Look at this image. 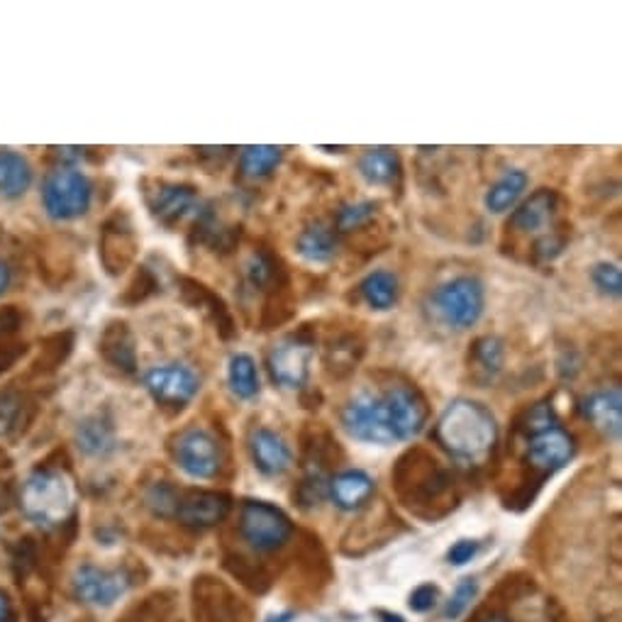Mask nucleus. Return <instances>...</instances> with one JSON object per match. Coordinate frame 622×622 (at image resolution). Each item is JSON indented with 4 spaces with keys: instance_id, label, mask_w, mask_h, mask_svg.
Listing matches in <instances>:
<instances>
[{
    "instance_id": "nucleus-49",
    "label": "nucleus",
    "mask_w": 622,
    "mask_h": 622,
    "mask_svg": "<svg viewBox=\"0 0 622 622\" xmlns=\"http://www.w3.org/2000/svg\"><path fill=\"white\" fill-rule=\"evenodd\" d=\"M381 622H403L401 615H393V613H379Z\"/></svg>"
},
{
    "instance_id": "nucleus-3",
    "label": "nucleus",
    "mask_w": 622,
    "mask_h": 622,
    "mask_svg": "<svg viewBox=\"0 0 622 622\" xmlns=\"http://www.w3.org/2000/svg\"><path fill=\"white\" fill-rule=\"evenodd\" d=\"M434 442L464 469H483L498 447V422L479 401L457 398L434 424Z\"/></svg>"
},
{
    "instance_id": "nucleus-50",
    "label": "nucleus",
    "mask_w": 622,
    "mask_h": 622,
    "mask_svg": "<svg viewBox=\"0 0 622 622\" xmlns=\"http://www.w3.org/2000/svg\"><path fill=\"white\" fill-rule=\"evenodd\" d=\"M291 618H293L291 613H283V615H279V618H271L269 622H291Z\"/></svg>"
},
{
    "instance_id": "nucleus-38",
    "label": "nucleus",
    "mask_w": 622,
    "mask_h": 622,
    "mask_svg": "<svg viewBox=\"0 0 622 622\" xmlns=\"http://www.w3.org/2000/svg\"><path fill=\"white\" fill-rule=\"evenodd\" d=\"M381 205L377 201H352L342 203L338 211H334L332 227L338 230L340 237L357 234L364 227H369L379 217Z\"/></svg>"
},
{
    "instance_id": "nucleus-15",
    "label": "nucleus",
    "mask_w": 622,
    "mask_h": 622,
    "mask_svg": "<svg viewBox=\"0 0 622 622\" xmlns=\"http://www.w3.org/2000/svg\"><path fill=\"white\" fill-rule=\"evenodd\" d=\"M232 496L211 488H189L179 493L174 520L191 530H211L230 516Z\"/></svg>"
},
{
    "instance_id": "nucleus-11",
    "label": "nucleus",
    "mask_w": 622,
    "mask_h": 622,
    "mask_svg": "<svg viewBox=\"0 0 622 622\" xmlns=\"http://www.w3.org/2000/svg\"><path fill=\"white\" fill-rule=\"evenodd\" d=\"M93 199V189L88 176L74 166H62L45 179L42 203L49 217L54 220H76L88 213Z\"/></svg>"
},
{
    "instance_id": "nucleus-12",
    "label": "nucleus",
    "mask_w": 622,
    "mask_h": 622,
    "mask_svg": "<svg viewBox=\"0 0 622 622\" xmlns=\"http://www.w3.org/2000/svg\"><path fill=\"white\" fill-rule=\"evenodd\" d=\"M340 422L352 440L367 444H393L391 422L379 391H361L347 401L340 412Z\"/></svg>"
},
{
    "instance_id": "nucleus-14",
    "label": "nucleus",
    "mask_w": 622,
    "mask_h": 622,
    "mask_svg": "<svg viewBox=\"0 0 622 622\" xmlns=\"http://www.w3.org/2000/svg\"><path fill=\"white\" fill-rule=\"evenodd\" d=\"M144 386L150 391L154 403L169 412H181L189 403L199 396L201 379L186 364H164L147 371Z\"/></svg>"
},
{
    "instance_id": "nucleus-2",
    "label": "nucleus",
    "mask_w": 622,
    "mask_h": 622,
    "mask_svg": "<svg viewBox=\"0 0 622 622\" xmlns=\"http://www.w3.org/2000/svg\"><path fill=\"white\" fill-rule=\"evenodd\" d=\"M393 493L403 508L420 520H442L459 506L461 493L454 471L428 447H410L391 469Z\"/></svg>"
},
{
    "instance_id": "nucleus-17",
    "label": "nucleus",
    "mask_w": 622,
    "mask_h": 622,
    "mask_svg": "<svg viewBox=\"0 0 622 622\" xmlns=\"http://www.w3.org/2000/svg\"><path fill=\"white\" fill-rule=\"evenodd\" d=\"M72 588L78 600H84L88 606H101L107 608L115 600L125 596V591L130 588V579L120 569H101L93 564H84L74 571Z\"/></svg>"
},
{
    "instance_id": "nucleus-33",
    "label": "nucleus",
    "mask_w": 622,
    "mask_h": 622,
    "mask_svg": "<svg viewBox=\"0 0 622 622\" xmlns=\"http://www.w3.org/2000/svg\"><path fill=\"white\" fill-rule=\"evenodd\" d=\"M359 295L371 310L386 313L398 303V295H401L398 276L389 269L371 271L367 279L359 283Z\"/></svg>"
},
{
    "instance_id": "nucleus-6",
    "label": "nucleus",
    "mask_w": 622,
    "mask_h": 622,
    "mask_svg": "<svg viewBox=\"0 0 622 622\" xmlns=\"http://www.w3.org/2000/svg\"><path fill=\"white\" fill-rule=\"evenodd\" d=\"M428 308L432 318L449 330H469L481 320L486 308V289L471 274L452 276L430 293Z\"/></svg>"
},
{
    "instance_id": "nucleus-36",
    "label": "nucleus",
    "mask_w": 622,
    "mask_h": 622,
    "mask_svg": "<svg viewBox=\"0 0 622 622\" xmlns=\"http://www.w3.org/2000/svg\"><path fill=\"white\" fill-rule=\"evenodd\" d=\"M227 386L242 401H252L259 396V371H256V361L250 354L237 352L232 354L230 361H227Z\"/></svg>"
},
{
    "instance_id": "nucleus-1",
    "label": "nucleus",
    "mask_w": 622,
    "mask_h": 622,
    "mask_svg": "<svg viewBox=\"0 0 622 622\" xmlns=\"http://www.w3.org/2000/svg\"><path fill=\"white\" fill-rule=\"evenodd\" d=\"M571 240L564 201L555 189H537L503 225L500 252L516 262L545 266L557 262Z\"/></svg>"
},
{
    "instance_id": "nucleus-28",
    "label": "nucleus",
    "mask_w": 622,
    "mask_h": 622,
    "mask_svg": "<svg viewBox=\"0 0 622 622\" xmlns=\"http://www.w3.org/2000/svg\"><path fill=\"white\" fill-rule=\"evenodd\" d=\"M240 225H225L217 213L213 211V205H207L201 211L199 220L193 225V242L207 244L215 254H230L240 244Z\"/></svg>"
},
{
    "instance_id": "nucleus-21",
    "label": "nucleus",
    "mask_w": 622,
    "mask_h": 622,
    "mask_svg": "<svg viewBox=\"0 0 622 622\" xmlns=\"http://www.w3.org/2000/svg\"><path fill=\"white\" fill-rule=\"evenodd\" d=\"M342 447L334 434L320 422H305L301 430V464L303 471L325 473L342 461Z\"/></svg>"
},
{
    "instance_id": "nucleus-19",
    "label": "nucleus",
    "mask_w": 622,
    "mask_h": 622,
    "mask_svg": "<svg viewBox=\"0 0 622 622\" xmlns=\"http://www.w3.org/2000/svg\"><path fill=\"white\" fill-rule=\"evenodd\" d=\"M137 256V237L130 217L115 213L101 230V262L111 276H120Z\"/></svg>"
},
{
    "instance_id": "nucleus-34",
    "label": "nucleus",
    "mask_w": 622,
    "mask_h": 622,
    "mask_svg": "<svg viewBox=\"0 0 622 622\" xmlns=\"http://www.w3.org/2000/svg\"><path fill=\"white\" fill-rule=\"evenodd\" d=\"M528 183L530 179L525 172L508 169L496 183H491V189L486 191V195H483V205H486V211L493 215L506 213L520 201V195L525 193Z\"/></svg>"
},
{
    "instance_id": "nucleus-48",
    "label": "nucleus",
    "mask_w": 622,
    "mask_h": 622,
    "mask_svg": "<svg viewBox=\"0 0 622 622\" xmlns=\"http://www.w3.org/2000/svg\"><path fill=\"white\" fill-rule=\"evenodd\" d=\"M8 283H10V274H8V266L0 262V293H3L8 289Z\"/></svg>"
},
{
    "instance_id": "nucleus-51",
    "label": "nucleus",
    "mask_w": 622,
    "mask_h": 622,
    "mask_svg": "<svg viewBox=\"0 0 622 622\" xmlns=\"http://www.w3.org/2000/svg\"><path fill=\"white\" fill-rule=\"evenodd\" d=\"M322 152H344V147H320Z\"/></svg>"
},
{
    "instance_id": "nucleus-18",
    "label": "nucleus",
    "mask_w": 622,
    "mask_h": 622,
    "mask_svg": "<svg viewBox=\"0 0 622 622\" xmlns=\"http://www.w3.org/2000/svg\"><path fill=\"white\" fill-rule=\"evenodd\" d=\"M144 201L156 223L174 227L199 203V189L183 181H154L152 189L144 191Z\"/></svg>"
},
{
    "instance_id": "nucleus-32",
    "label": "nucleus",
    "mask_w": 622,
    "mask_h": 622,
    "mask_svg": "<svg viewBox=\"0 0 622 622\" xmlns=\"http://www.w3.org/2000/svg\"><path fill=\"white\" fill-rule=\"evenodd\" d=\"M281 162H283V147L250 144L240 150L237 169H240V176L244 181H262L266 176H271V172L279 169Z\"/></svg>"
},
{
    "instance_id": "nucleus-30",
    "label": "nucleus",
    "mask_w": 622,
    "mask_h": 622,
    "mask_svg": "<svg viewBox=\"0 0 622 622\" xmlns=\"http://www.w3.org/2000/svg\"><path fill=\"white\" fill-rule=\"evenodd\" d=\"M76 444L88 457H105L115 449V428L105 415H88L76 424Z\"/></svg>"
},
{
    "instance_id": "nucleus-13",
    "label": "nucleus",
    "mask_w": 622,
    "mask_h": 622,
    "mask_svg": "<svg viewBox=\"0 0 622 622\" xmlns=\"http://www.w3.org/2000/svg\"><path fill=\"white\" fill-rule=\"evenodd\" d=\"M195 622H252V610L225 581L203 574L193 581Z\"/></svg>"
},
{
    "instance_id": "nucleus-24",
    "label": "nucleus",
    "mask_w": 622,
    "mask_h": 622,
    "mask_svg": "<svg viewBox=\"0 0 622 622\" xmlns=\"http://www.w3.org/2000/svg\"><path fill=\"white\" fill-rule=\"evenodd\" d=\"M359 174L369 186L379 189H403V162L398 150L393 147H369L359 156Z\"/></svg>"
},
{
    "instance_id": "nucleus-46",
    "label": "nucleus",
    "mask_w": 622,
    "mask_h": 622,
    "mask_svg": "<svg viewBox=\"0 0 622 622\" xmlns=\"http://www.w3.org/2000/svg\"><path fill=\"white\" fill-rule=\"evenodd\" d=\"M479 622H516V620L508 618L506 613H500V610H483L479 615Z\"/></svg>"
},
{
    "instance_id": "nucleus-16",
    "label": "nucleus",
    "mask_w": 622,
    "mask_h": 622,
    "mask_svg": "<svg viewBox=\"0 0 622 622\" xmlns=\"http://www.w3.org/2000/svg\"><path fill=\"white\" fill-rule=\"evenodd\" d=\"M176 283H179L183 303L191 305L193 310H199L203 318L213 325L217 338L223 342H232L237 334H240L230 305L225 303L220 293H215L211 285H205L199 279H191V276H179Z\"/></svg>"
},
{
    "instance_id": "nucleus-20",
    "label": "nucleus",
    "mask_w": 622,
    "mask_h": 622,
    "mask_svg": "<svg viewBox=\"0 0 622 622\" xmlns=\"http://www.w3.org/2000/svg\"><path fill=\"white\" fill-rule=\"evenodd\" d=\"M246 449H250L254 467L259 469L264 477H281L293 464V452L289 442L276 430L264 428V424H254L250 434H246Z\"/></svg>"
},
{
    "instance_id": "nucleus-40",
    "label": "nucleus",
    "mask_w": 622,
    "mask_h": 622,
    "mask_svg": "<svg viewBox=\"0 0 622 622\" xmlns=\"http://www.w3.org/2000/svg\"><path fill=\"white\" fill-rule=\"evenodd\" d=\"M328 488L330 479L325 477V473L303 471V479L295 483L293 488V503L301 510H315L325 498H328Z\"/></svg>"
},
{
    "instance_id": "nucleus-31",
    "label": "nucleus",
    "mask_w": 622,
    "mask_h": 622,
    "mask_svg": "<svg viewBox=\"0 0 622 622\" xmlns=\"http://www.w3.org/2000/svg\"><path fill=\"white\" fill-rule=\"evenodd\" d=\"M295 318V293L293 283L283 281L274 285L269 293L262 295V308H259V330L269 332L281 328V325L291 322Z\"/></svg>"
},
{
    "instance_id": "nucleus-29",
    "label": "nucleus",
    "mask_w": 622,
    "mask_h": 622,
    "mask_svg": "<svg viewBox=\"0 0 622 622\" xmlns=\"http://www.w3.org/2000/svg\"><path fill=\"white\" fill-rule=\"evenodd\" d=\"M101 354L103 359L115 367L117 371L132 377L137 371V350H135V338L127 322L115 320L107 325L101 338Z\"/></svg>"
},
{
    "instance_id": "nucleus-47",
    "label": "nucleus",
    "mask_w": 622,
    "mask_h": 622,
    "mask_svg": "<svg viewBox=\"0 0 622 622\" xmlns=\"http://www.w3.org/2000/svg\"><path fill=\"white\" fill-rule=\"evenodd\" d=\"M0 622H10V604L3 591H0Z\"/></svg>"
},
{
    "instance_id": "nucleus-37",
    "label": "nucleus",
    "mask_w": 622,
    "mask_h": 622,
    "mask_svg": "<svg viewBox=\"0 0 622 622\" xmlns=\"http://www.w3.org/2000/svg\"><path fill=\"white\" fill-rule=\"evenodd\" d=\"M223 567L230 571L242 586L256 591V594H264V591L271 586L269 569L259 564V561H254L252 557L242 555V551H227L223 557Z\"/></svg>"
},
{
    "instance_id": "nucleus-27",
    "label": "nucleus",
    "mask_w": 622,
    "mask_h": 622,
    "mask_svg": "<svg viewBox=\"0 0 622 622\" xmlns=\"http://www.w3.org/2000/svg\"><path fill=\"white\" fill-rule=\"evenodd\" d=\"M340 242L342 237L330 223L315 220L301 230L299 240H295V252L308 264H328L338 256Z\"/></svg>"
},
{
    "instance_id": "nucleus-23",
    "label": "nucleus",
    "mask_w": 622,
    "mask_h": 622,
    "mask_svg": "<svg viewBox=\"0 0 622 622\" xmlns=\"http://www.w3.org/2000/svg\"><path fill=\"white\" fill-rule=\"evenodd\" d=\"M367 352V342H364L359 330H338L325 340L322 364L325 371L332 379H347L354 369L359 367V361Z\"/></svg>"
},
{
    "instance_id": "nucleus-4",
    "label": "nucleus",
    "mask_w": 622,
    "mask_h": 622,
    "mask_svg": "<svg viewBox=\"0 0 622 622\" xmlns=\"http://www.w3.org/2000/svg\"><path fill=\"white\" fill-rule=\"evenodd\" d=\"M522 442H525V447H522L520 457V479L508 493H503V506L516 512L530 508L545 481L569 467V461L576 457L574 434L561 424L522 437Z\"/></svg>"
},
{
    "instance_id": "nucleus-7",
    "label": "nucleus",
    "mask_w": 622,
    "mask_h": 622,
    "mask_svg": "<svg viewBox=\"0 0 622 622\" xmlns=\"http://www.w3.org/2000/svg\"><path fill=\"white\" fill-rule=\"evenodd\" d=\"M172 459L191 479H215L225 467V444L215 432L201 424H189L172 434L169 440Z\"/></svg>"
},
{
    "instance_id": "nucleus-45",
    "label": "nucleus",
    "mask_w": 622,
    "mask_h": 622,
    "mask_svg": "<svg viewBox=\"0 0 622 622\" xmlns=\"http://www.w3.org/2000/svg\"><path fill=\"white\" fill-rule=\"evenodd\" d=\"M479 542L477 540H459V542H454V545L449 547L447 551V561L454 567H464V564H469V561L479 555Z\"/></svg>"
},
{
    "instance_id": "nucleus-39",
    "label": "nucleus",
    "mask_w": 622,
    "mask_h": 622,
    "mask_svg": "<svg viewBox=\"0 0 622 622\" xmlns=\"http://www.w3.org/2000/svg\"><path fill=\"white\" fill-rule=\"evenodd\" d=\"M557 424H559V418H557L555 406H551V398H542L518 415L516 437H530V434L545 432L549 428H557Z\"/></svg>"
},
{
    "instance_id": "nucleus-42",
    "label": "nucleus",
    "mask_w": 622,
    "mask_h": 622,
    "mask_svg": "<svg viewBox=\"0 0 622 622\" xmlns=\"http://www.w3.org/2000/svg\"><path fill=\"white\" fill-rule=\"evenodd\" d=\"M591 281H594L596 289L608 295V299H620L622 293V274L615 264L600 262L591 269Z\"/></svg>"
},
{
    "instance_id": "nucleus-5",
    "label": "nucleus",
    "mask_w": 622,
    "mask_h": 622,
    "mask_svg": "<svg viewBox=\"0 0 622 622\" xmlns=\"http://www.w3.org/2000/svg\"><path fill=\"white\" fill-rule=\"evenodd\" d=\"M76 506L74 481L62 469H37L23 486V510L37 525H64Z\"/></svg>"
},
{
    "instance_id": "nucleus-43",
    "label": "nucleus",
    "mask_w": 622,
    "mask_h": 622,
    "mask_svg": "<svg viewBox=\"0 0 622 622\" xmlns=\"http://www.w3.org/2000/svg\"><path fill=\"white\" fill-rule=\"evenodd\" d=\"M477 591H479L477 579H464L461 584L457 586V591H454V596L449 598L447 608H444V618H447V620L459 618V615L464 613V610L469 608L473 596H477Z\"/></svg>"
},
{
    "instance_id": "nucleus-44",
    "label": "nucleus",
    "mask_w": 622,
    "mask_h": 622,
    "mask_svg": "<svg viewBox=\"0 0 622 622\" xmlns=\"http://www.w3.org/2000/svg\"><path fill=\"white\" fill-rule=\"evenodd\" d=\"M437 598H440L437 586L422 584L410 594L408 606H410V610H415V613H428V610H432L434 604H437Z\"/></svg>"
},
{
    "instance_id": "nucleus-35",
    "label": "nucleus",
    "mask_w": 622,
    "mask_h": 622,
    "mask_svg": "<svg viewBox=\"0 0 622 622\" xmlns=\"http://www.w3.org/2000/svg\"><path fill=\"white\" fill-rule=\"evenodd\" d=\"M33 183V169L23 154L0 150V193L5 199H20Z\"/></svg>"
},
{
    "instance_id": "nucleus-26",
    "label": "nucleus",
    "mask_w": 622,
    "mask_h": 622,
    "mask_svg": "<svg viewBox=\"0 0 622 622\" xmlns=\"http://www.w3.org/2000/svg\"><path fill=\"white\" fill-rule=\"evenodd\" d=\"M503 361H506V344H503V340L496 338V334H481V338L471 342L467 367L471 381L479 383L481 389L496 381L503 369Z\"/></svg>"
},
{
    "instance_id": "nucleus-25",
    "label": "nucleus",
    "mask_w": 622,
    "mask_h": 622,
    "mask_svg": "<svg viewBox=\"0 0 622 622\" xmlns=\"http://www.w3.org/2000/svg\"><path fill=\"white\" fill-rule=\"evenodd\" d=\"M373 491H377V481H373L367 471L347 469V471L334 473V477L330 479L328 496L340 510L354 512L367 506V503L373 498Z\"/></svg>"
},
{
    "instance_id": "nucleus-41",
    "label": "nucleus",
    "mask_w": 622,
    "mask_h": 622,
    "mask_svg": "<svg viewBox=\"0 0 622 622\" xmlns=\"http://www.w3.org/2000/svg\"><path fill=\"white\" fill-rule=\"evenodd\" d=\"M179 493H181V488H176L174 483L156 481L144 496L147 508H150L154 516H160V518H174L176 503H179Z\"/></svg>"
},
{
    "instance_id": "nucleus-22",
    "label": "nucleus",
    "mask_w": 622,
    "mask_h": 622,
    "mask_svg": "<svg viewBox=\"0 0 622 622\" xmlns=\"http://www.w3.org/2000/svg\"><path fill=\"white\" fill-rule=\"evenodd\" d=\"M579 410L598 432H604L608 440H613V442L620 440V432H622L620 386H604V389L591 391L588 396L581 398Z\"/></svg>"
},
{
    "instance_id": "nucleus-10",
    "label": "nucleus",
    "mask_w": 622,
    "mask_h": 622,
    "mask_svg": "<svg viewBox=\"0 0 622 622\" xmlns=\"http://www.w3.org/2000/svg\"><path fill=\"white\" fill-rule=\"evenodd\" d=\"M379 396L383 401V408H386L396 442L412 440L415 434L424 430L430 418V403L412 381L393 377L389 383H383Z\"/></svg>"
},
{
    "instance_id": "nucleus-8",
    "label": "nucleus",
    "mask_w": 622,
    "mask_h": 622,
    "mask_svg": "<svg viewBox=\"0 0 622 622\" xmlns=\"http://www.w3.org/2000/svg\"><path fill=\"white\" fill-rule=\"evenodd\" d=\"M315 357V330L313 325H303L291 334H285L266 354V369L276 386L289 391H303L310 379V364Z\"/></svg>"
},
{
    "instance_id": "nucleus-9",
    "label": "nucleus",
    "mask_w": 622,
    "mask_h": 622,
    "mask_svg": "<svg viewBox=\"0 0 622 622\" xmlns=\"http://www.w3.org/2000/svg\"><path fill=\"white\" fill-rule=\"evenodd\" d=\"M240 537L254 551H276L289 545L295 535L291 518L266 500H244L240 506Z\"/></svg>"
}]
</instances>
